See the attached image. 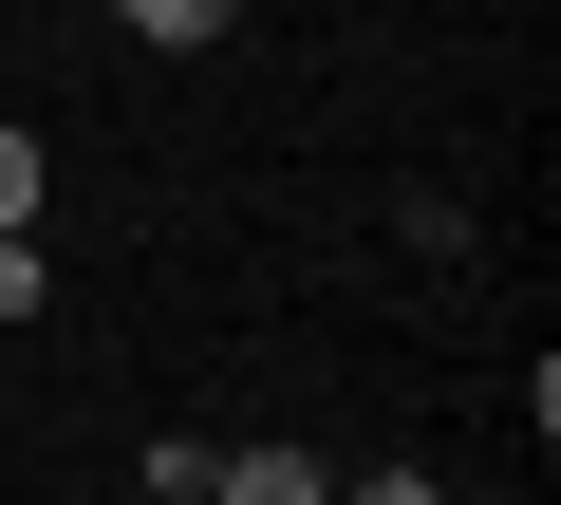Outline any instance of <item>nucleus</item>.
Returning a JSON list of instances; mask_svg holds the SVG:
<instances>
[{
  "mask_svg": "<svg viewBox=\"0 0 561 505\" xmlns=\"http://www.w3.org/2000/svg\"><path fill=\"white\" fill-rule=\"evenodd\" d=\"M337 505H449V486H431V468H375V486H337Z\"/></svg>",
  "mask_w": 561,
  "mask_h": 505,
  "instance_id": "20e7f679",
  "label": "nucleus"
},
{
  "mask_svg": "<svg viewBox=\"0 0 561 505\" xmlns=\"http://www.w3.org/2000/svg\"><path fill=\"white\" fill-rule=\"evenodd\" d=\"M113 20H131V38H150V57H206V38H225V20H243V0H113Z\"/></svg>",
  "mask_w": 561,
  "mask_h": 505,
  "instance_id": "f03ea898",
  "label": "nucleus"
},
{
  "mask_svg": "<svg viewBox=\"0 0 561 505\" xmlns=\"http://www.w3.org/2000/svg\"><path fill=\"white\" fill-rule=\"evenodd\" d=\"M0 319H38V243H0Z\"/></svg>",
  "mask_w": 561,
  "mask_h": 505,
  "instance_id": "39448f33",
  "label": "nucleus"
},
{
  "mask_svg": "<svg viewBox=\"0 0 561 505\" xmlns=\"http://www.w3.org/2000/svg\"><path fill=\"white\" fill-rule=\"evenodd\" d=\"M206 486H225V505H337V468H319V449H225Z\"/></svg>",
  "mask_w": 561,
  "mask_h": 505,
  "instance_id": "f257e3e1",
  "label": "nucleus"
},
{
  "mask_svg": "<svg viewBox=\"0 0 561 505\" xmlns=\"http://www.w3.org/2000/svg\"><path fill=\"white\" fill-rule=\"evenodd\" d=\"M0 243H38V131H0Z\"/></svg>",
  "mask_w": 561,
  "mask_h": 505,
  "instance_id": "7ed1b4c3",
  "label": "nucleus"
}]
</instances>
